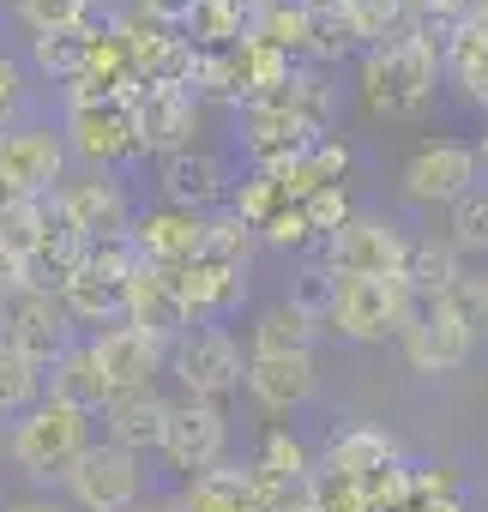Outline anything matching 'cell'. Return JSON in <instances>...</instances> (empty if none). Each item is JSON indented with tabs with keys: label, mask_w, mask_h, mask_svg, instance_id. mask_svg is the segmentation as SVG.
<instances>
[{
	"label": "cell",
	"mask_w": 488,
	"mask_h": 512,
	"mask_svg": "<svg viewBox=\"0 0 488 512\" xmlns=\"http://www.w3.org/2000/svg\"><path fill=\"white\" fill-rule=\"evenodd\" d=\"M326 133H332V85L314 67H296L278 91H266L241 109L248 169H278V163L302 157L308 145H320Z\"/></svg>",
	"instance_id": "cell-1"
},
{
	"label": "cell",
	"mask_w": 488,
	"mask_h": 512,
	"mask_svg": "<svg viewBox=\"0 0 488 512\" xmlns=\"http://www.w3.org/2000/svg\"><path fill=\"white\" fill-rule=\"evenodd\" d=\"M440 43L404 31V37H386L374 49H362V103L386 121H410L434 103L440 91Z\"/></svg>",
	"instance_id": "cell-2"
},
{
	"label": "cell",
	"mask_w": 488,
	"mask_h": 512,
	"mask_svg": "<svg viewBox=\"0 0 488 512\" xmlns=\"http://www.w3.org/2000/svg\"><path fill=\"white\" fill-rule=\"evenodd\" d=\"M13 464L31 476V482H61L73 470V458L91 446V416H79L73 404L61 398H37L19 422H13Z\"/></svg>",
	"instance_id": "cell-3"
},
{
	"label": "cell",
	"mask_w": 488,
	"mask_h": 512,
	"mask_svg": "<svg viewBox=\"0 0 488 512\" xmlns=\"http://www.w3.org/2000/svg\"><path fill=\"white\" fill-rule=\"evenodd\" d=\"M410 314H416V296L404 290V278H344L326 326L344 344H386V338L398 344Z\"/></svg>",
	"instance_id": "cell-4"
},
{
	"label": "cell",
	"mask_w": 488,
	"mask_h": 512,
	"mask_svg": "<svg viewBox=\"0 0 488 512\" xmlns=\"http://www.w3.org/2000/svg\"><path fill=\"white\" fill-rule=\"evenodd\" d=\"M61 488H67L73 512H133L145 500V470H139L133 452H121L109 440H91L73 458V470L61 476Z\"/></svg>",
	"instance_id": "cell-5"
},
{
	"label": "cell",
	"mask_w": 488,
	"mask_h": 512,
	"mask_svg": "<svg viewBox=\"0 0 488 512\" xmlns=\"http://www.w3.org/2000/svg\"><path fill=\"white\" fill-rule=\"evenodd\" d=\"M404 247L410 235L392 223V217H374V211H356L320 253V266L344 284V278H398L404 272Z\"/></svg>",
	"instance_id": "cell-6"
},
{
	"label": "cell",
	"mask_w": 488,
	"mask_h": 512,
	"mask_svg": "<svg viewBox=\"0 0 488 512\" xmlns=\"http://www.w3.org/2000/svg\"><path fill=\"white\" fill-rule=\"evenodd\" d=\"M223 446H229V416L223 404H205V398H187L175 392L169 398V422H163V446L157 458L181 476H199L211 464H223Z\"/></svg>",
	"instance_id": "cell-7"
},
{
	"label": "cell",
	"mask_w": 488,
	"mask_h": 512,
	"mask_svg": "<svg viewBox=\"0 0 488 512\" xmlns=\"http://www.w3.org/2000/svg\"><path fill=\"white\" fill-rule=\"evenodd\" d=\"M169 362H175L181 392H187V398H205V404H223L229 392H241V374H248V356H241V344H235L223 326L187 332V338L169 350Z\"/></svg>",
	"instance_id": "cell-8"
},
{
	"label": "cell",
	"mask_w": 488,
	"mask_h": 512,
	"mask_svg": "<svg viewBox=\"0 0 488 512\" xmlns=\"http://www.w3.org/2000/svg\"><path fill=\"white\" fill-rule=\"evenodd\" d=\"M0 338H7L13 350H25L37 368H49L55 356L73 350V320H67V308H61L55 290L19 284L7 302H0Z\"/></svg>",
	"instance_id": "cell-9"
},
{
	"label": "cell",
	"mask_w": 488,
	"mask_h": 512,
	"mask_svg": "<svg viewBox=\"0 0 488 512\" xmlns=\"http://www.w3.org/2000/svg\"><path fill=\"white\" fill-rule=\"evenodd\" d=\"M482 181V169H476V151L464 145V139H422L416 151H410V163H404V175H398V187H404V199L410 205H458L470 187Z\"/></svg>",
	"instance_id": "cell-10"
},
{
	"label": "cell",
	"mask_w": 488,
	"mask_h": 512,
	"mask_svg": "<svg viewBox=\"0 0 488 512\" xmlns=\"http://www.w3.org/2000/svg\"><path fill=\"white\" fill-rule=\"evenodd\" d=\"M55 211L67 217V229L85 241V247H109V241H127L133 235V199L121 193L115 175H97L91 181H73L55 193Z\"/></svg>",
	"instance_id": "cell-11"
},
{
	"label": "cell",
	"mask_w": 488,
	"mask_h": 512,
	"mask_svg": "<svg viewBox=\"0 0 488 512\" xmlns=\"http://www.w3.org/2000/svg\"><path fill=\"white\" fill-rule=\"evenodd\" d=\"M61 139H67L73 157H85L97 175H109L115 163H133V157H139L133 103H85V109H67Z\"/></svg>",
	"instance_id": "cell-12"
},
{
	"label": "cell",
	"mask_w": 488,
	"mask_h": 512,
	"mask_svg": "<svg viewBox=\"0 0 488 512\" xmlns=\"http://www.w3.org/2000/svg\"><path fill=\"white\" fill-rule=\"evenodd\" d=\"M67 175V139L55 127H7L0 133V181H13L25 199H55Z\"/></svg>",
	"instance_id": "cell-13"
},
{
	"label": "cell",
	"mask_w": 488,
	"mask_h": 512,
	"mask_svg": "<svg viewBox=\"0 0 488 512\" xmlns=\"http://www.w3.org/2000/svg\"><path fill=\"white\" fill-rule=\"evenodd\" d=\"M133 127H139V157H175L199 133V97L187 85H145L133 97Z\"/></svg>",
	"instance_id": "cell-14"
},
{
	"label": "cell",
	"mask_w": 488,
	"mask_h": 512,
	"mask_svg": "<svg viewBox=\"0 0 488 512\" xmlns=\"http://www.w3.org/2000/svg\"><path fill=\"white\" fill-rule=\"evenodd\" d=\"M223 199H229V163H223L217 151L187 145V151H175V157H157V205L211 217Z\"/></svg>",
	"instance_id": "cell-15"
},
{
	"label": "cell",
	"mask_w": 488,
	"mask_h": 512,
	"mask_svg": "<svg viewBox=\"0 0 488 512\" xmlns=\"http://www.w3.org/2000/svg\"><path fill=\"white\" fill-rule=\"evenodd\" d=\"M121 326H139L145 338H157L163 350H175V344L193 332L181 278H175V272H157V266H139L133 284H127V320H121Z\"/></svg>",
	"instance_id": "cell-16"
},
{
	"label": "cell",
	"mask_w": 488,
	"mask_h": 512,
	"mask_svg": "<svg viewBox=\"0 0 488 512\" xmlns=\"http://www.w3.org/2000/svg\"><path fill=\"white\" fill-rule=\"evenodd\" d=\"M398 350H404V362L416 368V374H452V368H464L470 362V350H476V338L452 320V308H440V302H422L416 314H410V326L398 332Z\"/></svg>",
	"instance_id": "cell-17"
},
{
	"label": "cell",
	"mask_w": 488,
	"mask_h": 512,
	"mask_svg": "<svg viewBox=\"0 0 488 512\" xmlns=\"http://www.w3.org/2000/svg\"><path fill=\"white\" fill-rule=\"evenodd\" d=\"M133 253L139 266H157V272H181L199 260V241H205V217L193 211H175V205H151V211H133Z\"/></svg>",
	"instance_id": "cell-18"
},
{
	"label": "cell",
	"mask_w": 488,
	"mask_h": 512,
	"mask_svg": "<svg viewBox=\"0 0 488 512\" xmlns=\"http://www.w3.org/2000/svg\"><path fill=\"white\" fill-rule=\"evenodd\" d=\"M91 356H97V368H103V380H109V398H115V392L157 386V374H163V362H169V350H163L157 338H145L139 326H109V332H97V338H91Z\"/></svg>",
	"instance_id": "cell-19"
},
{
	"label": "cell",
	"mask_w": 488,
	"mask_h": 512,
	"mask_svg": "<svg viewBox=\"0 0 488 512\" xmlns=\"http://www.w3.org/2000/svg\"><path fill=\"white\" fill-rule=\"evenodd\" d=\"M97 416H103V440H109V446H121V452L145 458V452H157V446H163L169 392H157V386H139V392H115V398H109Z\"/></svg>",
	"instance_id": "cell-20"
},
{
	"label": "cell",
	"mask_w": 488,
	"mask_h": 512,
	"mask_svg": "<svg viewBox=\"0 0 488 512\" xmlns=\"http://www.w3.org/2000/svg\"><path fill=\"white\" fill-rule=\"evenodd\" d=\"M241 386L254 392V404L266 410H302L320 386V368H314V350H296V356H248V374Z\"/></svg>",
	"instance_id": "cell-21"
},
{
	"label": "cell",
	"mask_w": 488,
	"mask_h": 512,
	"mask_svg": "<svg viewBox=\"0 0 488 512\" xmlns=\"http://www.w3.org/2000/svg\"><path fill=\"white\" fill-rule=\"evenodd\" d=\"M254 0H193V13L181 19V43L193 55H229L254 37Z\"/></svg>",
	"instance_id": "cell-22"
},
{
	"label": "cell",
	"mask_w": 488,
	"mask_h": 512,
	"mask_svg": "<svg viewBox=\"0 0 488 512\" xmlns=\"http://www.w3.org/2000/svg\"><path fill=\"white\" fill-rule=\"evenodd\" d=\"M175 278H181V296H187L193 326H217V320L241 314V302H248V272H235V266L193 260V266H181Z\"/></svg>",
	"instance_id": "cell-23"
},
{
	"label": "cell",
	"mask_w": 488,
	"mask_h": 512,
	"mask_svg": "<svg viewBox=\"0 0 488 512\" xmlns=\"http://www.w3.org/2000/svg\"><path fill=\"white\" fill-rule=\"evenodd\" d=\"M175 512H254V464L223 458L187 476V488L175 494Z\"/></svg>",
	"instance_id": "cell-24"
},
{
	"label": "cell",
	"mask_w": 488,
	"mask_h": 512,
	"mask_svg": "<svg viewBox=\"0 0 488 512\" xmlns=\"http://www.w3.org/2000/svg\"><path fill=\"white\" fill-rule=\"evenodd\" d=\"M386 464H404V446H398V434L356 422V428H338V434L326 440V458H320L314 470H338V476H374V470H386Z\"/></svg>",
	"instance_id": "cell-25"
},
{
	"label": "cell",
	"mask_w": 488,
	"mask_h": 512,
	"mask_svg": "<svg viewBox=\"0 0 488 512\" xmlns=\"http://www.w3.org/2000/svg\"><path fill=\"white\" fill-rule=\"evenodd\" d=\"M350 145L338 139V133H326L320 145H308L302 157H290V163H278V169H266L272 181H278V193L284 199H308L314 187H332V181H344L350 175Z\"/></svg>",
	"instance_id": "cell-26"
},
{
	"label": "cell",
	"mask_w": 488,
	"mask_h": 512,
	"mask_svg": "<svg viewBox=\"0 0 488 512\" xmlns=\"http://www.w3.org/2000/svg\"><path fill=\"white\" fill-rule=\"evenodd\" d=\"M43 386H49V398L73 404L79 416H97V410L109 404V380H103V368H97L91 344H73L67 356H55V362L43 368Z\"/></svg>",
	"instance_id": "cell-27"
},
{
	"label": "cell",
	"mask_w": 488,
	"mask_h": 512,
	"mask_svg": "<svg viewBox=\"0 0 488 512\" xmlns=\"http://www.w3.org/2000/svg\"><path fill=\"white\" fill-rule=\"evenodd\" d=\"M19 19L31 37L43 31H85V37H109L115 31V0H19Z\"/></svg>",
	"instance_id": "cell-28"
},
{
	"label": "cell",
	"mask_w": 488,
	"mask_h": 512,
	"mask_svg": "<svg viewBox=\"0 0 488 512\" xmlns=\"http://www.w3.org/2000/svg\"><path fill=\"white\" fill-rule=\"evenodd\" d=\"M398 278H404V290L416 296V308H422V302H446V290L464 278L458 247H452V241H434V235H428V241H410Z\"/></svg>",
	"instance_id": "cell-29"
},
{
	"label": "cell",
	"mask_w": 488,
	"mask_h": 512,
	"mask_svg": "<svg viewBox=\"0 0 488 512\" xmlns=\"http://www.w3.org/2000/svg\"><path fill=\"white\" fill-rule=\"evenodd\" d=\"M302 19H308V61L362 55V25L350 0H302Z\"/></svg>",
	"instance_id": "cell-30"
},
{
	"label": "cell",
	"mask_w": 488,
	"mask_h": 512,
	"mask_svg": "<svg viewBox=\"0 0 488 512\" xmlns=\"http://www.w3.org/2000/svg\"><path fill=\"white\" fill-rule=\"evenodd\" d=\"M61 308H67V320L73 326H121L127 320V284H115V278H97L91 266H79V278L61 290Z\"/></svg>",
	"instance_id": "cell-31"
},
{
	"label": "cell",
	"mask_w": 488,
	"mask_h": 512,
	"mask_svg": "<svg viewBox=\"0 0 488 512\" xmlns=\"http://www.w3.org/2000/svg\"><path fill=\"white\" fill-rule=\"evenodd\" d=\"M320 326L302 320L290 302H272L254 326H248V356H296V350H314Z\"/></svg>",
	"instance_id": "cell-32"
},
{
	"label": "cell",
	"mask_w": 488,
	"mask_h": 512,
	"mask_svg": "<svg viewBox=\"0 0 488 512\" xmlns=\"http://www.w3.org/2000/svg\"><path fill=\"white\" fill-rule=\"evenodd\" d=\"M91 49H97V37H85V31H43V37H31V67L55 85H73L91 67Z\"/></svg>",
	"instance_id": "cell-33"
},
{
	"label": "cell",
	"mask_w": 488,
	"mask_h": 512,
	"mask_svg": "<svg viewBox=\"0 0 488 512\" xmlns=\"http://www.w3.org/2000/svg\"><path fill=\"white\" fill-rule=\"evenodd\" d=\"M254 247H260V235H254L248 223H241V217H229V211H211V217H205V241H199V260L248 272V266H254Z\"/></svg>",
	"instance_id": "cell-34"
},
{
	"label": "cell",
	"mask_w": 488,
	"mask_h": 512,
	"mask_svg": "<svg viewBox=\"0 0 488 512\" xmlns=\"http://www.w3.org/2000/svg\"><path fill=\"white\" fill-rule=\"evenodd\" d=\"M266 482H308L314 476V452L290 434V428H266V440H260V452L248 458Z\"/></svg>",
	"instance_id": "cell-35"
},
{
	"label": "cell",
	"mask_w": 488,
	"mask_h": 512,
	"mask_svg": "<svg viewBox=\"0 0 488 512\" xmlns=\"http://www.w3.org/2000/svg\"><path fill=\"white\" fill-rule=\"evenodd\" d=\"M43 398V368L0 338V416H25Z\"/></svg>",
	"instance_id": "cell-36"
},
{
	"label": "cell",
	"mask_w": 488,
	"mask_h": 512,
	"mask_svg": "<svg viewBox=\"0 0 488 512\" xmlns=\"http://www.w3.org/2000/svg\"><path fill=\"white\" fill-rule=\"evenodd\" d=\"M278 205H284V193H278V181H272L266 169H248L241 181H229V199H223V211H229V217H241L254 235H260V223H266Z\"/></svg>",
	"instance_id": "cell-37"
},
{
	"label": "cell",
	"mask_w": 488,
	"mask_h": 512,
	"mask_svg": "<svg viewBox=\"0 0 488 512\" xmlns=\"http://www.w3.org/2000/svg\"><path fill=\"white\" fill-rule=\"evenodd\" d=\"M446 241L458 253H482V260H488V187L482 181L458 205H446Z\"/></svg>",
	"instance_id": "cell-38"
},
{
	"label": "cell",
	"mask_w": 488,
	"mask_h": 512,
	"mask_svg": "<svg viewBox=\"0 0 488 512\" xmlns=\"http://www.w3.org/2000/svg\"><path fill=\"white\" fill-rule=\"evenodd\" d=\"M43 229H49V199H19L13 211H0V253H13L25 266L43 241Z\"/></svg>",
	"instance_id": "cell-39"
},
{
	"label": "cell",
	"mask_w": 488,
	"mask_h": 512,
	"mask_svg": "<svg viewBox=\"0 0 488 512\" xmlns=\"http://www.w3.org/2000/svg\"><path fill=\"white\" fill-rule=\"evenodd\" d=\"M302 320H314V326H326L332 320V302H338V278L314 260V266H302L296 278H290V296H284Z\"/></svg>",
	"instance_id": "cell-40"
},
{
	"label": "cell",
	"mask_w": 488,
	"mask_h": 512,
	"mask_svg": "<svg viewBox=\"0 0 488 512\" xmlns=\"http://www.w3.org/2000/svg\"><path fill=\"white\" fill-rule=\"evenodd\" d=\"M296 205H302L308 229L320 235V247H326V241H332V235H338L350 217H356V205H350V187H344V181H332V187H314V193H308V199H296Z\"/></svg>",
	"instance_id": "cell-41"
},
{
	"label": "cell",
	"mask_w": 488,
	"mask_h": 512,
	"mask_svg": "<svg viewBox=\"0 0 488 512\" xmlns=\"http://www.w3.org/2000/svg\"><path fill=\"white\" fill-rule=\"evenodd\" d=\"M440 308H452V320H458L476 344H488V278L464 272V278L446 290V302H440Z\"/></svg>",
	"instance_id": "cell-42"
},
{
	"label": "cell",
	"mask_w": 488,
	"mask_h": 512,
	"mask_svg": "<svg viewBox=\"0 0 488 512\" xmlns=\"http://www.w3.org/2000/svg\"><path fill=\"white\" fill-rule=\"evenodd\" d=\"M260 241L266 247H278V253H302V247H320V235L308 229V217H302V205L296 199H284L266 223H260Z\"/></svg>",
	"instance_id": "cell-43"
},
{
	"label": "cell",
	"mask_w": 488,
	"mask_h": 512,
	"mask_svg": "<svg viewBox=\"0 0 488 512\" xmlns=\"http://www.w3.org/2000/svg\"><path fill=\"white\" fill-rule=\"evenodd\" d=\"M25 61H13V55H0V133H7L13 121H19V109H25Z\"/></svg>",
	"instance_id": "cell-44"
},
{
	"label": "cell",
	"mask_w": 488,
	"mask_h": 512,
	"mask_svg": "<svg viewBox=\"0 0 488 512\" xmlns=\"http://www.w3.org/2000/svg\"><path fill=\"white\" fill-rule=\"evenodd\" d=\"M133 13H145V19H157V25H175V31H181V19L193 13V0H133Z\"/></svg>",
	"instance_id": "cell-45"
},
{
	"label": "cell",
	"mask_w": 488,
	"mask_h": 512,
	"mask_svg": "<svg viewBox=\"0 0 488 512\" xmlns=\"http://www.w3.org/2000/svg\"><path fill=\"white\" fill-rule=\"evenodd\" d=\"M0 512H73L67 500H55V494H25V500H7Z\"/></svg>",
	"instance_id": "cell-46"
},
{
	"label": "cell",
	"mask_w": 488,
	"mask_h": 512,
	"mask_svg": "<svg viewBox=\"0 0 488 512\" xmlns=\"http://www.w3.org/2000/svg\"><path fill=\"white\" fill-rule=\"evenodd\" d=\"M19 284H25V266L13 260V253H0V302H7V296H13Z\"/></svg>",
	"instance_id": "cell-47"
},
{
	"label": "cell",
	"mask_w": 488,
	"mask_h": 512,
	"mask_svg": "<svg viewBox=\"0 0 488 512\" xmlns=\"http://www.w3.org/2000/svg\"><path fill=\"white\" fill-rule=\"evenodd\" d=\"M464 25H470V31H476L482 43H488V0H470V13H464Z\"/></svg>",
	"instance_id": "cell-48"
},
{
	"label": "cell",
	"mask_w": 488,
	"mask_h": 512,
	"mask_svg": "<svg viewBox=\"0 0 488 512\" xmlns=\"http://www.w3.org/2000/svg\"><path fill=\"white\" fill-rule=\"evenodd\" d=\"M416 512H470V506H464V494H440V500H422Z\"/></svg>",
	"instance_id": "cell-49"
},
{
	"label": "cell",
	"mask_w": 488,
	"mask_h": 512,
	"mask_svg": "<svg viewBox=\"0 0 488 512\" xmlns=\"http://www.w3.org/2000/svg\"><path fill=\"white\" fill-rule=\"evenodd\" d=\"M19 199H25V193H19V187H13V181H0V211H13V205H19Z\"/></svg>",
	"instance_id": "cell-50"
},
{
	"label": "cell",
	"mask_w": 488,
	"mask_h": 512,
	"mask_svg": "<svg viewBox=\"0 0 488 512\" xmlns=\"http://www.w3.org/2000/svg\"><path fill=\"white\" fill-rule=\"evenodd\" d=\"M470 151H476V169H482V175H488V127H482V139H476V145H470Z\"/></svg>",
	"instance_id": "cell-51"
},
{
	"label": "cell",
	"mask_w": 488,
	"mask_h": 512,
	"mask_svg": "<svg viewBox=\"0 0 488 512\" xmlns=\"http://www.w3.org/2000/svg\"><path fill=\"white\" fill-rule=\"evenodd\" d=\"M133 512H175V500H139Z\"/></svg>",
	"instance_id": "cell-52"
},
{
	"label": "cell",
	"mask_w": 488,
	"mask_h": 512,
	"mask_svg": "<svg viewBox=\"0 0 488 512\" xmlns=\"http://www.w3.org/2000/svg\"><path fill=\"white\" fill-rule=\"evenodd\" d=\"M254 7H272V0H254Z\"/></svg>",
	"instance_id": "cell-53"
},
{
	"label": "cell",
	"mask_w": 488,
	"mask_h": 512,
	"mask_svg": "<svg viewBox=\"0 0 488 512\" xmlns=\"http://www.w3.org/2000/svg\"><path fill=\"white\" fill-rule=\"evenodd\" d=\"M254 512H260V506H254Z\"/></svg>",
	"instance_id": "cell-54"
}]
</instances>
